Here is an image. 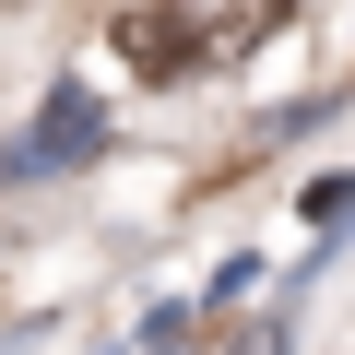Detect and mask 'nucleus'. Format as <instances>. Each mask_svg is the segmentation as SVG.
<instances>
[{
	"instance_id": "obj_1",
	"label": "nucleus",
	"mask_w": 355,
	"mask_h": 355,
	"mask_svg": "<svg viewBox=\"0 0 355 355\" xmlns=\"http://www.w3.org/2000/svg\"><path fill=\"white\" fill-rule=\"evenodd\" d=\"M166 12H178V60H190V71H237L249 48L284 36L296 0H166Z\"/></svg>"
},
{
	"instance_id": "obj_2",
	"label": "nucleus",
	"mask_w": 355,
	"mask_h": 355,
	"mask_svg": "<svg viewBox=\"0 0 355 355\" xmlns=\"http://www.w3.org/2000/svg\"><path fill=\"white\" fill-rule=\"evenodd\" d=\"M95 142H107V107H95L83 83H60V95H48V119L12 142V166H24V178H36V166H83Z\"/></svg>"
},
{
	"instance_id": "obj_3",
	"label": "nucleus",
	"mask_w": 355,
	"mask_h": 355,
	"mask_svg": "<svg viewBox=\"0 0 355 355\" xmlns=\"http://www.w3.org/2000/svg\"><path fill=\"white\" fill-rule=\"evenodd\" d=\"M119 60H130V71H190V60H178V12H166V0H130V12H119Z\"/></svg>"
},
{
	"instance_id": "obj_4",
	"label": "nucleus",
	"mask_w": 355,
	"mask_h": 355,
	"mask_svg": "<svg viewBox=\"0 0 355 355\" xmlns=\"http://www.w3.org/2000/svg\"><path fill=\"white\" fill-rule=\"evenodd\" d=\"M225 355H284V320H237V331H225Z\"/></svg>"
}]
</instances>
